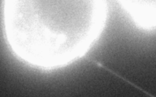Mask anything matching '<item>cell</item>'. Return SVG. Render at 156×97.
Returning a JSON list of instances; mask_svg holds the SVG:
<instances>
[{"instance_id": "1", "label": "cell", "mask_w": 156, "mask_h": 97, "mask_svg": "<svg viewBox=\"0 0 156 97\" xmlns=\"http://www.w3.org/2000/svg\"><path fill=\"white\" fill-rule=\"evenodd\" d=\"M123 4L141 25L156 26V1H126Z\"/></svg>"}]
</instances>
